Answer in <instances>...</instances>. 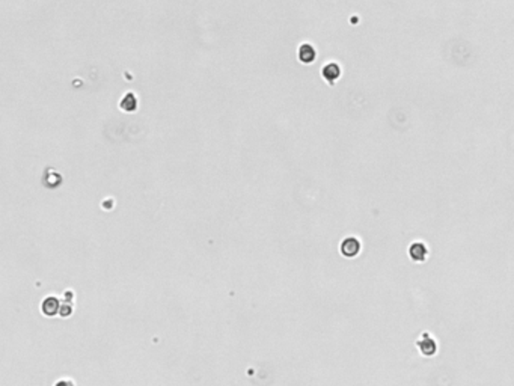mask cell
<instances>
[{"mask_svg": "<svg viewBox=\"0 0 514 386\" xmlns=\"http://www.w3.org/2000/svg\"><path fill=\"white\" fill-rule=\"evenodd\" d=\"M317 57V52L311 44H302L299 47V59L303 64H312Z\"/></svg>", "mask_w": 514, "mask_h": 386, "instance_id": "obj_3", "label": "cell"}, {"mask_svg": "<svg viewBox=\"0 0 514 386\" xmlns=\"http://www.w3.org/2000/svg\"><path fill=\"white\" fill-rule=\"evenodd\" d=\"M418 347H419L421 351H422V354H427V356H431V354H434L436 350H438V346H436L434 339L431 336H428L427 333L418 343Z\"/></svg>", "mask_w": 514, "mask_h": 386, "instance_id": "obj_5", "label": "cell"}, {"mask_svg": "<svg viewBox=\"0 0 514 386\" xmlns=\"http://www.w3.org/2000/svg\"><path fill=\"white\" fill-rule=\"evenodd\" d=\"M409 254H410V258H412L413 261L421 262V261H425L427 254H428V249H427V246H425L424 243L416 241V243H413V244L410 246Z\"/></svg>", "mask_w": 514, "mask_h": 386, "instance_id": "obj_4", "label": "cell"}, {"mask_svg": "<svg viewBox=\"0 0 514 386\" xmlns=\"http://www.w3.org/2000/svg\"><path fill=\"white\" fill-rule=\"evenodd\" d=\"M361 252V241L354 239V237H347L342 240L341 243V254L347 257V258H353L357 254Z\"/></svg>", "mask_w": 514, "mask_h": 386, "instance_id": "obj_1", "label": "cell"}, {"mask_svg": "<svg viewBox=\"0 0 514 386\" xmlns=\"http://www.w3.org/2000/svg\"><path fill=\"white\" fill-rule=\"evenodd\" d=\"M339 74H341V70H339V67L336 64H327L323 68V77L329 83H335V80L339 77Z\"/></svg>", "mask_w": 514, "mask_h": 386, "instance_id": "obj_7", "label": "cell"}, {"mask_svg": "<svg viewBox=\"0 0 514 386\" xmlns=\"http://www.w3.org/2000/svg\"><path fill=\"white\" fill-rule=\"evenodd\" d=\"M119 107L124 112H134L137 109V98L133 92H127L119 101Z\"/></svg>", "mask_w": 514, "mask_h": 386, "instance_id": "obj_6", "label": "cell"}, {"mask_svg": "<svg viewBox=\"0 0 514 386\" xmlns=\"http://www.w3.org/2000/svg\"><path fill=\"white\" fill-rule=\"evenodd\" d=\"M55 386H74L73 382H68V380H62V382H57Z\"/></svg>", "mask_w": 514, "mask_h": 386, "instance_id": "obj_9", "label": "cell"}, {"mask_svg": "<svg viewBox=\"0 0 514 386\" xmlns=\"http://www.w3.org/2000/svg\"><path fill=\"white\" fill-rule=\"evenodd\" d=\"M71 314H73V306L68 305V303L62 305L60 311H59V315H62V317H70Z\"/></svg>", "mask_w": 514, "mask_h": 386, "instance_id": "obj_8", "label": "cell"}, {"mask_svg": "<svg viewBox=\"0 0 514 386\" xmlns=\"http://www.w3.org/2000/svg\"><path fill=\"white\" fill-rule=\"evenodd\" d=\"M60 308H62V305H60L59 299L55 297V296H50V297H45V299L42 300L41 310H42L44 315H47V317H55V315L59 314Z\"/></svg>", "mask_w": 514, "mask_h": 386, "instance_id": "obj_2", "label": "cell"}]
</instances>
